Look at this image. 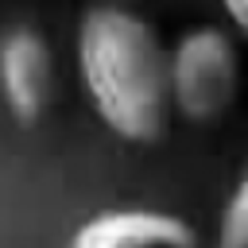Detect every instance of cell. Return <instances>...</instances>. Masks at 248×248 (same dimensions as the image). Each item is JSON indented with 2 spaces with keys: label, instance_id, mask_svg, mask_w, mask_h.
<instances>
[{
  "label": "cell",
  "instance_id": "1",
  "mask_svg": "<svg viewBox=\"0 0 248 248\" xmlns=\"http://www.w3.org/2000/svg\"><path fill=\"white\" fill-rule=\"evenodd\" d=\"M74 66L97 120L124 143H159L170 128L167 43L128 4H89L74 35Z\"/></svg>",
  "mask_w": 248,
  "mask_h": 248
},
{
  "label": "cell",
  "instance_id": "2",
  "mask_svg": "<svg viewBox=\"0 0 248 248\" xmlns=\"http://www.w3.org/2000/svg\"><path fill=\"white\" fill-rule=\"evenodd\" d=\"M244 66L236 39L217 23L186 27L167 46L170 112L186 124H217L240 97Z\"/></svg>",
  "mask_w": 248,
  "mask_h": 248
},
{
  "label": "cell",
  "instance_id": "3",
  "mask_svg": "<svg viewBox=\"0 0 248 248\" xmlns=\"http://www.w3.org/2000/svg\"><path fill=\"white\" fill-rule=\"evenodd\" d=\"M58 97V66L46 35L35 23L0 31V101L16 124H39Z\"/></svg>",
  "mask_w": 248,
  "mask_h": 248
},
{
  "label": "cell",
  "instance_id": "4",
  "mask_svg": "<svg viewBox=\"0 0 248 248\" xmlns=\"http://www.w3.org/2000/svg\"><path fill=\"white\" fill-rule=\"evenodd\" d=\"M66 248H202V236L178 213L124 205L85 217Z\"/></svg>",
  "mask_w": 248,
  "mask_h": 248
},
{
  "label": "cell",
  "instance_id": "5",
  "mask_svg": "<svg viewBox=\"0 0 248 248\" xmlns=\"http://www.w3.org/2000/svg\"><path fill=\"white\" fill-rule=\"evenodd\" d=\"M209 248H248V167L217 213V229H213Z\"/></svg>",
  "mask_w": 248,
  "mask_h": 248
},
{
  "label": "cell",
  "instance_id": "6",
  "mask_svg": "<svg viewBox=\"0 0 248 248\" xmlns=\"http://www.w3.org/2000/svg\"><path fill=\"white\" fill-rule=\"evenodd\" d=\"M217 4H221L225 19L232 23V31L240 39H248V0H217Z\"/></svg>",
  "mask_w": 248,
  "mask_h": 248
}]
</instances>
